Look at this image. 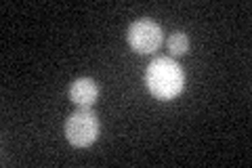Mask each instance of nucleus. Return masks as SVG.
<instances>
[{
  "instance_id": "obj_1",
  "label": "nucleus",
  "mask_w": 252,
  "mask_h": 168,
  "mask_svg": "<svg viewBox=\"0 0 252 168\" xmlns=\"http://www.w3.org/2000/svg\"><path fill=\"white\" fill-rule=\"evenodd\" d=\"M145 86L160 101L177 99L185 89V74L175 59L158 57L145 69Z\"/></svg>"
},
{
  "instance_id": "obj_2",
  "label": "nucleus",
  "mask_w": 252,
  "mask_h": 168,
  "mask_svg": "<svg viewBox=\"0 0 252 168\" xmlns=\"http://www.w3.org/2000/svg\"><path fill=\"white\" fill-rule=\"evenodd\" d=\"M65 137L74 147H89L99 137V120L94 111L89 107H82L80 111H74L65 122Z\"/></svg>"
},
{
  "instance_id": "obj_3",
  "label": "nucleus",
  "mask_w": 252,
  "mask_h": 168,
  "mask_svg": "<svg viewBox=\"0 0 252 168\" xmlns=\"http://www.w3.org/2000/svg\"><path fill=\"white\" fill-rule=\"evenodd\" d=\"M128 46L139 55H149L160 49L162 44V28L152 19H139L128 28Z\"/></svg>"
},
{
  "instance_id": "obj_4",
  "label": "nucleus",
  "mask_w": 252,
  "mask_h": 168,
  "mask_svg": "<svg viewBox=\"0 0 252 168\" xmlns=\"http://www.w3.org/2000/svg\"><path fill=\"white\" fill-rule=\"evenodd\" d=\"M99 97V84L93 78H78L69 86V99L74 105L91 107Z\"/></svg>"
},
{
  "instance_id": "obj_5",
  "label": "nucleus",
  "mask_w": 252,
  "mask_h": 168,
  "mask_svg": "<svg viewBox=\"0 0 252 168\" xmlns=\"http://www.w3.org/2000/svg\"><path fill=\"white\" fill-rule=\"evenodd\" d=\"M168 51L170 55H175V57H181V55H185L189 51V38L183 34V32H175L170 38H168Z\"/></svg>"
}]
</instances>
